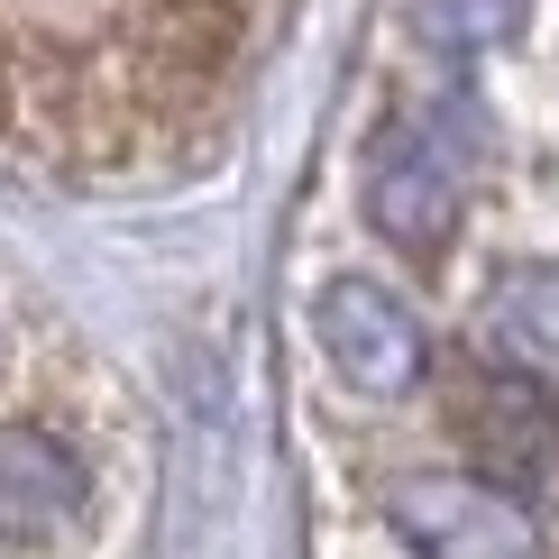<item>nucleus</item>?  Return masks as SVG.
I'll return each mask as SVG.
<instances>
[{
    "instance_id": "3",
    "label": "nucleus",
    "mask_w": 559,
    "mask_h": 559,
    "mask_svg": "<svg viewBox=\"0 0 559 559\" xmlns=\"http://www.w3.org/2000/svg\"><path fill=\"white\" fill-rule=\"evenodd\" d=\"M459 202H468V175H459V147L440 129H394L377 147V175H367V212H377L385 239L404 248H440L459 229Z\"/></svg>"
},
{
    "instance_id": "2",
    "label": "nucleus",
    "mask_w": 559,
    "mask_h": 559,
    "mask_svg": "<svg viewBox=\"0 0 559 559\" xmlns=\"http://www.w3.org/2000/svg\"><path fill=\"white\" fill-rule=\"evenodd\" d=\"M321 348H331V367L358 394H377V404L423 385V321H413L385 285H367V275H348V285L321 294Z\"/></svg>"
},
{
    "instance_id": "5",
    "label": "nucleus",
    "mask_w": 559,
    "mask_h": 559,
    "mask_svg": "<svg viewBox=\"0 0 559 559\" xmlns=\"http://www.w3.org/2000/svg\"><path fill=\"white\" fill-rule=\"evenodd\" d=\"M459 431H468V450H477V477H496V486H523V477H542V459L559 450V413H550V394L542 385H477V404L459 413Z\"/></svg>"
},
{
    "instance_id": "4",
    "label": "nucleus",
    "mask_w": 559,
    "mask_h": 559,
    "mask_svg": "<svg viewBox=\"0 0 559 559\" xmlns=\"http://www.w3.org/2000/svg\"><path fill=\"white\" fill-rule=\"evenodd\" d=\"M83 514V468L64 440H46L28 423L0 431V542H56Z\"/></svg>"
},
{
    "instance_id": "1",
    "label": "nucleus",
    "mask_w": 559,
    "mask_h": 559,
    "mask_svg": "<svg viewBox=\"0 0 559 559\" xmlns=\"http://www.w3.org/2000/svg\"><path fill=\"white\" fill-rule=\"evenodd\" d=\"M394 523H404V542L423 559H523L532 550L523 504L496 477H459V468L394 486Z\"/></svg>"
}]
</instances>
